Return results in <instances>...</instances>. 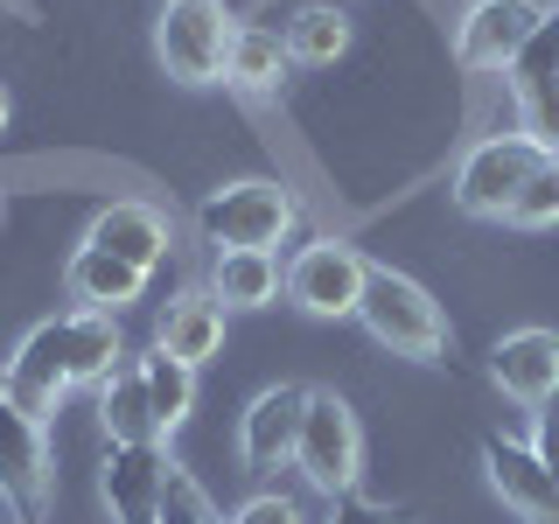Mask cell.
Returning <instances> with one entry per match:
<instances>
[{"mask_svg":"<svg viewBox=\"0 0 559 524\" xmlns=\"http://www.w3.org/2000/svg\"><path fill=\"white\" fill-rule=\"evenodd\" d=\"M98 427H105V448H154L162 441L154 406H147V378H140V357H127L98 384Z\"/></svg>","mask_w":559,"mask_h":524,"instance_id":"obj_16","label":"cell"},{"mask_svg":"<svg viewBox=\"0 0 559 524\" xmlns=\"http://www.w3.org/2000/svg\"><path fill=\"white\" fill-rule=\"evenodd\" d=\"M84 238H92L98 252H112V259H127V266H140V273H154V266L175 252V224H168L154 203H133V196H127V203H105Z\"/></svg>","mask_w":559,"mask_h":524,"instance_id":"obj_12","label":"cell"},{"mask_svg":"<svg viewBox=\"0 0 559 524\" xmlns=\"http://www.w3.org/2000/svg\"><path fill=\"white\" fill-rule=\"evenodd\" d=\"M483 468H489V489H497L518 517H538V511H552V503H559V483L546 476V462H538L524 441L483 433Z\"/></svg>","mask_w":559,"mask_h":524,"instance_id":"obj_14","label":"cell"},{"mask_svg":"<svg viewBox=\"0 0 559 524\" xmlns=\"http://www.w3.org/2000/svg\"><path fill=\"white\" fill-rule=\"evenodd\" d=\"M552 413H559V398H552Z\"/></svg>","mask_w":559,"mask_h":524,"instance_id":"obj_30","label":"cell"},{"mask_svg":"<svg viewBox=\"0 0 559 524\" xmlns=\"http://www.w3.org/2000/svg\"><path fill=\"white\" fill-rule=\"evenodd\" d=\"M503 224H518V231H552V224H559V162L532 168V182L518 189V203H511Z\"/></svg>","mask_w":559,"mask_h":524,"instance_id":"obj_23","label":"cell"},{"mask_svg":"<svg viewBox=\"0 0 559 524\" xmlns=\"http://www.w3.org/2000/svg\"><path fill=\"white\" fill-rule=\"evenodd\" d=\"M518 78H559V8H546V22H538L532 49H524V57H518L511 84H518Z\"/></svg>","mask_w":559,"mask_h":524,"instance_id":"obj_24","label":"cell"},{"mask_svg":"<svg viewBox=\"0 0 559 524\" xmlns=\"http://www.w3.org/2000/svg\"><path fill=\"white\" fill-rule=\"evenodd\" d=\"M217 524H224V517H217Z\"/></svg>","mask_w":559,"mask_h":524,"instance_id":"obj_31","label":"cell"},{"mask_svg":"<svg viewBox=\"0 0 559 524\" xmlns=\"http://www.w3.org/2000/svg\"><path fill=\"white\" fill-rule=\"evenodd\" d=\"M280 279H287V266L273 252H217L210 259V301L217 308H266L280 294Z\"/></svg>","mask_w":559,"mask_h":524,"instance_id":"obj_17","label":"cell"},{"mask_svg":"<svg viewBox=\"0 0 559 524\" xmlns=\"http://www.w3.org/2000/svg\"><path fill=\"white\" fill-rule=\"evenodd\" d=\"M162 468L168 454L162 441L154 448H105V468H98V497L119 524H162L154 503H162Z\"/></svg>","mask_w":559,"mask_h":524,"instance_id":"obj_13","label":"cell"},{"mask_svg":"<svg viewBox=\"0 0 559 524\" xmlns=\"http://www.w3.org/2000/svg\"><path fill=\"white\" fill-rule=\"evenodd\" d=\"M0 217H8V196H0Z\"/></svg>","mask_w":559,"mask_h":524,"instance_id":"obj_29","label":"cell"},{"mask_svg":"<svg viewBox=\"0 0 559 524\" xmlns=\"http://www.w3.org/2000/svg\"><path fill=\"white\" fill-rule=\"evenodd\" d=\"M140 378H147V406H154V427L162 433H175L197 413V364L168 357V349H147V357H140Z\"/></svg>","mask_w":559,"mask_h":524,"instance_id":"obj_20","label":"cell"},{"mask_svg":"<svg viewBox=\"0 0 559 524\" xmlns=\"http://www.w3.org/2000/svg\"><path fill=\"white\" fill-rule=\"evenodd\" d=\"M524 524H559V503H552V511H538V517H524Z\"/></svg>","mask_w":559,"mask_h":524,"instance_id":"obj_27","label":"cell"},{"mask_svg":"<svg viewBox=\"0 0 559 524\" xmlns=\"http://www.w3.org/2000/svg\"><path fill=\"white\" fill-rule=\"evenodd\" d=\"M8 112H14V105H8V92H0V133H8Z\"/></svg>","mask_w":559,"mask_h":524,"instance_id":"obj_28","label":"cell"},{"mask_svg":"<svg viewBox=\"0 0 559 524\" xmlns=\"http://www.w3.org/2000/svg\"><path fill=\"white\" fill-rule=\"evenodd\" d=\"M231 8L224 0H168L154 14V57L175 84H224V63H231Z\"/></svg>","mask_w":559,"mask_h":524,"instance_id":"obj_4","label":"cell"},{"mask_svg":"<svg viewBox=\"0 0 559 524\" xmlns=\"http://www.w3.org/2000/svg\"><path fill=\"white\" fill-rule=\"evenodd\" d=\"M197 224H203V238L217 245V252H273V245L294 238L301 203H294V189L266 182V175H245V182L210 189Z\"/></svg>","mask_w":559,"mask_h":524,"instance_id":"obj_3","label":"cell"},{"mask_svg":"<svg viewBox=\"0 0 559 524\" xmlns=\"http://www.w3.org/2000/svg\"><path fill=\"white\" fill-rule=\"evenodd\" d=\"M538 162H546V154H538L524 133H489V140H476V147L462 154V168H454V210H462V217L503 224V217H511V203H518V189L532 182Z\"/></svg>","mask_w":559,"mask_h":524,"instance_id":"obj_6","label":"cell"},{"mask_svg":"<svg viewBox=\"0 0 559 524\" xmlns=\"http://www.w3.org/2000/svg\"><path fill=\"white\" fill-rule=\"evenodd\" d=\"M489 384L518 406H552L559 398V329H511L489 349Z\"/></svg>","mask_w":559,"mask_h":524,"instance_id":"obj_10","label":"cell"},{"mask_svg":"<svg viewBox=\"0 0 559 524\" xmlns=\"http://www.w3.org/2000/svg\"><path fill=\"white\" fill-rule=\"evenodd\" d=\"M364 279H371V259L357 252V245H343V238H314L301 245V252L287 259V301L314 314V322H349L364 301Z\"/></svg>","mask_w":559,"mask_h":524,"instance_id":"obj_5","label":"cell"},{"mask_svg":"<svg viewBox=\"0 0 559 524\" xmlns=\"http://www.w3.org/2000/svg\"><path fill=\"white\" fill-rule=\"evenodd\" d=\"M154 517L162 524H217V503H210V489L189 476L182 462L162 468V503H154Z\"/></svg>","mask_w":559,"mask_h":524,"instance_id":"obj_22","label":"cell"},{"mask_svg":"<svg viewBox=\"0 0 559 524\" xmlns=\"http://www.w3.org/2000/svg\"><path fill=\"white\" fill-rule=\"evenodd\" d=\"M147 279L154 273H140V266H127V259H112V252H98L92 238L70 245V259H63V294L78 308H92V314H127L140 294H147Z\"/></svg>","mask_w":559,"mask_h":524,"instance_id":"obj_11","label":"cell"},{"mask_svg":"<svg viewBox=\"0 0 559 524\" xmlns=\"http://www.w3.org/2000/svg\"><path fill=\"white\" fill-rule=\"evenodd\" d=\"M518 133L559 162V78H518Z\"/></svg>","mask_w":559,"mask_h":524,"instance_id":"obj_21","label":"cell"},{"mask_svg":"<svg viewBox=\"0 0 559 524\" xmlns=\"http://www.w3.org/2000/svg\"><path fill=\"white\" fill-rule=\"evenodd\" d=\"M357 322L371 329L378 349L413 357V364H433L448 349V314H441V301H433L413 273H392V266H371V279H364V301H357Z\"/></svg>","mask_w":559,"mask_h":524,"instance_id":"obj_1","label":"cell"},{"mask_svg":"<svg viewBox=\"0 0 559 524\" xmlns=\"http://www.w3.org/2000/svg\"><path fill=\"white\" fill-rule=\"evenodd\" d=\"M301 406L308 384H266L252 406L238 413V462L245 476H273V468H294V441H301Z\"/></svg>","mask_w":559,"mask_h":524,"instance_id":"obj_9","label":"cell"},{"mask_svg":"<svg viewBox=\"0 0 559 524\" xmlns=\"http://www.w3.org/2000/svg\"><path fill=\"white\" fill-rule=\"evenodd\" d=\"M154 349H168V357H182V364H210V357H217V349H224V308L210 301V287H182L162 308V322H154Z\"/></svg>","mask_w":559,"mask_h":524,"instance_id":"obj_15","label":"cell"},{"mask_svg":"<svg viewBox=\"0 0 559 524\" xmlns=\"http://www.w3.org/2000/svg\"><path fill=\"white\" fill-rule=\"evenodd\" d=\"M231 524H308V517H301V503H294L287 489H259V497H245L231 511Z\"/></svg>","mask_w":559,"mask_h":524,"instance_id":"obj_25","label":"cell"},{"mask_svg":"<svg viewBox=\"0 0 559 524\" xmlns=\"http://www.w3.org/2000/svg\"><path fill=\"white\" fill-rule=\"evenodd\" d=\"M280 43H287V57L294 63H308V70H329L349 49V14L343 8H329V0H308L301 14H294L287 28H280Z\"/></svg>","mask_w":559,"mask_h":524,"instance_id":"obj_19","label":"cell"},{"mask_svg":"<svg viewBox=\"0 0 559 524\" xmlns=\"http://www.w3.org/2000/svg\"><path fill=\"white\" fill-rule=\"evenodd\" d=\"M532 454L546 462V476L559 483V413H538V433H532Z\"/></svg>","mask_w":559,"mask_h":524,"instance_id":"obj_26","label":"cell"},{"mask_svg":"<svg viewBox=\"0 0 559 524\" xmlns=\"http://www.w3.org/2000/svg\"><path fill=\"white\" fill-rule=\"evenodd\" d=\"M287 70H294V57H287V43H280V28H252V22H238V35H231V63H224V84H238V92H280L287 84Z\"/></svg>","mask_w":559,"mask_h":524,"instance_id":"obj_18","label":"cell"},{"mask_svg":"<svg viewBox=\"0 0 559 524\" xmlns=\"http://www.w3.org/2000/svg\"><path fill=\"white\" fill-rule=\"evenodd\" d=\"M0 497H8L28 524L49 511V497H57V468H49V433L35 427L28 413H14L8 398H0Z\"/></svg>","mask_w":559,"mask_h":524,"instance_id":"obj_8","label":"cell"},{"mask_svg":"<svg viewBox=\"0 0 559 524\" xmlns=\"http://www.w3.org/2000/svg\"><path fill=\"white\" fill-rule=\"evenodd\" d=\"M294 468H301V483L314 497H329V503H343L349 489H357V476H364V427H357V413H349V398L329 392V384H308Z\"/></svg>","mask_w":559,"mask_h":524,"instance_id":"obj_2","label":"cell"},{"mask_svg":"<svg viewBox=\"0 0 559 524\" xmlns=\"http://www.w3.org/2000/svg\"><path fill=\"white\" fill-rule=\"evenodd\" d=\"M538 22H546V0H476V8L454 22V63L476 70V78L518 70V57L532 49Z\"/></svg>","mask_w":559,"mask_h":524,"instance_id":"obj_7","label":"cell"}]
</instances>
